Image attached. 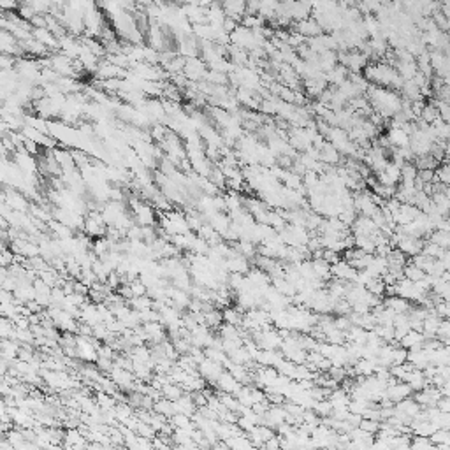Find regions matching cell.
<instances>
[{"label": "cell", "mask_w": 450, "mask_h": 450, "mask_svg": "<svg viewBox=\"0 0 450 450\" xmlns=\"http://www.w3.org/2000/svg\"><path fill=\"white\" fill-rule=\"evenodd\" d=\"M215 385H216V387H218L222 392H225V394H234V396L238 394V392H239L241 389H243V387H241V382H238V380H236L234 376H232V374L229 373V371H227V373H222V374H220V378L216 380Z\"/></svg>", "instance_id": "4"}, {"label": "cell", "mask_w": 450, "mask_h": 450, "mask_svg": "<svg viewBox=\"0 0 450 450\" xmlns=\"http://www.w3.org/2000/svg\"><path fill=\"white\" fill-rule=\"evenodd\" d=\"M434 183H440L443 186H450V167L447 164L436 169V180H434Z\"/></svg>", "instance_id": "11"}, {"label": "cell", "mask_w": 450, "mask_h": 450, "mask_svg": "<svg viewBox=\"0 0 450 450\" xmlns=\"http://www.w3.org/2000/svg\"><path fill=\"white\" fill-rule=\"evenodd\" d=\"M422 341H424V334L419 333V331H410L406 336L401 340V343H403V346H406V348H419V346L422 345Z\"/></svg>", "instance_id": "8"}, {"label": "cell", "mask_w": 450, "mask_h": 450, "mask_svg": "<svg viewBox=\"0 0 450 450\" xmlns=\"http://www.w3.org/2000/svg\"><path fill=\"white\" fill-rule=\"evenodd\" d=\"M153 412L155 413H159V415H162V417H171L173 419L174 415H176V408H174V403L173 401H169V399H160V401H157L155 403V406H153Z\"/></svg>", "instance_id": "6"}, {"label": "cell", "mask_w": 450, "mask_h": 450, "mask_svg": "<svg viewBox=\"0 0 450 450\" xmlns=\"http://www.w3.org/2000/svg\"><path fill=\"white\" fill-rule=\"evenodd\" d=\"M162 396H164L165 399L174 403V401H178L180 397H183V387H180L176 383H167V385L162 389Z\"/></svg>", "instance_id": "10"}, {"label": "cell", "mask_w": 450, "mask_h": 450, "mask_svg": "<svg viewBox=\"0 0 450 450\" xmlns=\"http://www.w3.org/2000/svg\"><path fill=\"white\" fill-rule=\"evenodd\" d=\"M376 180H378L380 185L385 186H397L401 183V167H397L396 164L389 162V165L383 169L382 173L374 174Z\"/></svg>", "instance_id": "1"}, {"label": "cell", "mask_w": 450, "mask_h": 450, "mask_svg": "<svg viewBox=\"0 0 450 450\" xmlns=\"http://www.w3.org/2000/svg\"><path fill=\"white\" fill-rule=\"evenodd\" d=\"M438 118H440V113H438L436 106L431 102V104H425L424 109H422L421 113V118L419 120H422V122H425L427 125H433L434 122H436Z\"/></svg>", "instance_id": "9"}, {"label": "cell", "mask_w": 450, "mask_h": 450, "mask_svg": "<svg viewBox=\"0 0 450 450\" xmlns=\"http://www.w3.org/2000/svg\"><path fill=\"white\" fill-rule=\"evenodd\" d=\"M431 243L438 244L440 248H443L447 252V250H450V232L436 229V231L431 232Z\"/></svg>", "instance_id": "7"}, {"label": "cell", "mask_w": 450, "mask_h": 450, "mask_svg": "<svg viewBox=\"0 0 450 450\" xmlns=\"http://www.w3.org/2000/svg\"><path fill=\"white\" fill-rule=\"evenodd\" d=\"M199 373H201V376L204 380H208V382H211V383H216V380L220 378V374L223 373V370L218 362L211 361V359H204V361L199 364Z\"/></svg>", "instance_id": "2"}, {"label": "cell", "mask_w": 450, "mask_h": 450, "mask_svg": "<svg viewBox=\"0 0 450 450\" xmlns=\"http://www.w3.org/2000/svg\"><path fill=\"white\" fill-rule=\"evenodd\" d=\"M295 32L301 34L308 41V39L322 35V26L318 25V21H317L315 18H306V20L299 21L297 26H295Z\"/></svg>", "instance_id": "3"}, {"label": "cell", "mask_w": 450, "mask_h": 450, "mask_svg": "<svg viewBox=\"0 0 450 450\" xmlns=\"http://www.w3.org/2000/svg\"><path fill=\"white\" fill-rule=\"evenodd\" d=\"M385 135L392 148H410V135L399 127H389V132Z\"/></svg>", "instance_id": "5"}, {"label": "cell", "mask_w": 450, "mask_h": 450, "mask_svg": "<svg viewBox=\"0 0 450 450\" xmlns=\"http://www.w3.org/2000/svg\"><path fill=\"white\" fill-rule=\"evenodd\" d=\"M129 287H131L132 294H134V297H141V295H146L148 289L146 285H144L141 280H134V282L129 283Z\"/></svg>", "instance_id": "12"}]
</instances>
